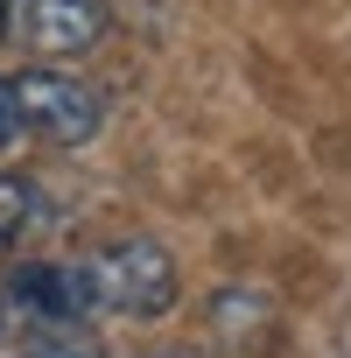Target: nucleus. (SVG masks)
Listing matches in <instances>:
<instances>
[{
	"mask_svg": "<svg viewBox=\"0 0 351 358\" xmlns=\"http://www.w3.org/2000/svg\"><path fill=\"white\" fill-rule=\"evenodd\" d=\"M8 92H15V120H22V134L57 141V148L92 141V134H99V120H106L99 92H92L85 78L57 71V64H29V71H15V78H8Z\"/></svg>",
	"mask_w": 351,
	"mask_h": 358,
	"instance_id": "2",
	"label": "nucleus"
},
{
	"mask_svg": "<svg viewBox=\"0 0 351 358\" xmlns=\"http://www.w3.org/2000/svg\"><path fill=\"white\" fill-rule=\"evenodd\" d=\"M36 358H92V351H78V344H43Z\"/></svg>",
	"mask_w": 351,
	"mask_h": 358,
	"instance_id": "6",
	"label": "nucleus"
},
{
	"mask_svg": "<svg viewBox=\"0 0 351 358\" xmlns=\"http://www.w3.org/2000/svg\"><path fill=\"white\" fill-rule=\"evenodd\" d=\"M0 323H8V302H0Z\"/></svg>",
	"mask_w": 351,
	"mask_h": 358,
	"instance_id": "7",
	"label": "nucleus"
},
{
	"mask_svg": "<svg viewBox=\"0 0 351 358\" xmlns=\"http://www.w3.org/2000/svg\"><path fill=\"white\" fill-rule=\"evenodd\" d=\"M22 141V120H15V92H8V78H0V148H15Z\"/></svg>",
	"mask_w": 351,
	"mask_h": 358,
	"instance_id": "5",
	"label": "nucleus"
},
{
	"mask_svg": "<svg viewBox=\"0 0 351 358\" xmlns=\"http://www.w3.org/2000/svg\"><path fill=\"white\" fill-rule=\"evenodd\" d=\"M71 267H78L85 316H162L176 302V260L155 239H120V246L71 260Z\"/></svg>",
	"mask_w": 351,
	"mask_h": 358,
	"instance_id": "1",
	"label": "nucleus"
},
{
	"mask_svg": "<svg viewBox=\"0 0 351 358\" xmlns=\"http://www.w3.org/2000/svg\"><path fill=\"white\" fill-rule=\"evenodd\" d=\"M0 43H22L43 64L85 57L106 43V8L99 0H0Z\"/></svg>",
	"mask_w": 351,
	"mask_h": 358,
	"instance_id": "3",
	"label": "nucleus"
},
{
	"mask_svg": "<svg viewBox=\"0 0 351 358\" xmlns=\"http://www.w3.org/2000/svg\"><path fill=\"white\" fill-rule=\"evenodd\" d=\"M29 232H43V190L29 176L0 169V246H22Z\"/></svg>",
	"mask_w": 351,
	"mask_h": 358,
	"instance_id": "4",
	"label": "nucleus"
}]
</instances>
